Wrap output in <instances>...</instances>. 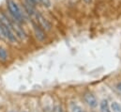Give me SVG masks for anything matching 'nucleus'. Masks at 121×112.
Listing matches in <instances>:
<instances>
[{"label": "nucleus", "instance_id": "nucleus-1", "mask_svg": "<svg viewBox=\"0 0 121 112\" xmlns=\"http://www.w3.org/2000/svg\"><path fill=\"white\" fill-rule=\"evenodd\" d=\"M6 7L9 17L21 25L25 24L27 18H30L16 0H6Z\"/></svg>", "mask_w": 121, "mask_h": 112}, {"label": "nucleus", "instance_id": "nucleus-2", "mask_svg": "<svg viewBox=\"0 0 121 112\" xmlns=\"http://www.w3.org/2000/svg\"><path fill=\"white\" fill-rule=\"evenodd\" d=\"M10 19H11V18H10ZM11 28H12V30H13V32H14V34H15V36H16V38H17L18 40H21V41L26 40L27 35H26V33L25 32L24 28H22V25L19 24L18 22L14 21L13 19H11Z\"/></svg>", "mask_w": 121, "mask_h": 112}, {"label": "nucleus", "instance_id": "nucleus-3", "mask_svg": "<svg viewBox=\"0 0 121 112\" xmlns=\"http://www.w3.org/2000/svg\"><path fill=\"white\" fill-rule=\"evenodd\" d=\"M34 18L36 19V22L38 23V25L42 28L44 31H50L52 29V24L40 12L37 11V13H36V15H35Z\"/></svg>", "mask_w": 121, "mask_h": 112}, {"label": "nucleus", "instance_id": "nucleus-4", "mask_svg": "<svg viewBox=\"0 0 121 112\" xmlns=\"http://www.w3.org/2000/svg\"><path fill=\"white\" fill-rule=\"evenodd\" d=\"M31 24H32V28H33V32H34V36L35 38L37 39V41L42 42L45 41L46 39V34H45V31L40 28L37 22L35 21H31Z\"/></svg>", "mask_w": 121, "mask_h": 112}, {"label": "nucleus", "instance_id": "nucleus-5", "mask_svg": "<svg viewBox=\"0 0 121 112\" xmlns=\"http://www.w3.org/2000/svg\"><path fill=\"white\" fill-rule=\"evenodd\" d=\"M84 100L86 102V104L90 107H96L98 106V100L97 98L95 97V95L91 92H86L84 94Z\"/></svg>", "mask_w": 121, "mask_h": 112}, {"label": "nucleus", "instance_id": "nucleus-6", "mask_svg": "<svg viewBox=\"0 0 121 112\" xmlns=\"http://www.w3.org/2000/svg\"><path fill=\"white\" fill-rule=\"evenodd\" d=\"M100 110H101V112H112L107 100H102L101 101V103H100Z\"/></svg>", "mask_w": 121, "mask_h": 112}, {"label": "nucleus", "instance_id": "nucleus-7", "mask_svg": "<svg viewBox=\"0 0 121 112\" xmlns=\"http://www.w3.org/2000/svg\"><path fill=\"white\" fill-rule=\"evenodd\" d=\"M8 57H9V55H8L7 50L4 47L0 46V61H3V62L7 61Z\"/></svg>", "mask_w": 121, "mask_h": 112}, {"label": "nucleus", "instance_id": "nucleus-8", "mask_svg": "<svg viewBox=\"0 0 121 112\" xmlns=\"http://www.w3.org/2000/svg\"><path fill=\"white\" fill-rule=\"evenodd\" d=\"M110 108L112 112H121V105H119L117 102H113Z\"/></svg>", "mask_w": 121, "mask_h": 112}, {"label": "nucleus", "instance_id": "nucleus-9", "mask_svg": "<svg viewBox=\"0 0 121 112\" xmlns=\"http://www.w3.org/2000/svg\"><path fill=\"white\" fill-rule=\"evenodd\" d=\"M70 110L71 112H84L81 107H79L76 104H71L70 105Z\"/></svg>", "mask_w": 121, "mask_h": 112}, {"label": "nucleus", "instance_id": "nucleus-10", "mask_svg": "<svg viewBox=\"0 0 121 112\" xmlns=\"http://www.w3.org/2000/svg\"><path fill=\"white\" fill-rule=\"evenodd\" d=\"M0 39H5V36H4V32H3V28L2 26L0 24Z\"/></svg>", "mask_w": 121, "mask_h": 112}, {"label": "nucleus", "instance_id": "nucleus-11", "mask_svg": "<svg viewBox=\"0 0 121 112\" xmlns=\"http://www.w3.org/2000/svg\"><path fill=\"white\" fill-rule=\"evenodd\" d=\"M116 87H117V89H118V90L121 92V82H118V83L117 84V86H116Z\"/></svg>", "mask_w": 121, "mask_h": 112}]
</instances>
